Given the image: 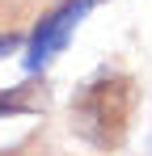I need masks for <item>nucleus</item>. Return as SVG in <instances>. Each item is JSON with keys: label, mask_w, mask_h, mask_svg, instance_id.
Returning <instances> with one entry per match:
<instances>
[{"label": "nucleus", "mask_w": 152, "mask_h": 156, "mask_svg": "<svg viewBox=\"0 0 152 156\" xmlns=\"http://www.w3.org/2000/svg\"><path fill=\"white\" fill-rule=\"evenodd\" d=\"M131 114H135V80L106 72L93 84H85L72 101V131L93 148H118L131 127Z\"/></svg>", "instance_id": "nucleus-1"}, {"label": "nucleus", "mask_w": 152, "mask_h": 156, "mask_svg": "<svg viewBox=\"0 0 152 156\" xmlns=\"http://www.w3.org/2000/svg\"><path fill=\"white\" fill-rule=\"evenodd\" d=\"M97 0H63V4H55L47 17L38 21L34 30V38H30V51H25V68L30 72H38V68H47L55 55L68 47V38L76 34V26L89 17V9H93Z\"/></svg>", "instance_id": "nucleus-2"}, {"label": "nucleus", "mask_w": 152, "mask_h": 156, "mask_svg": "<svg viewBox=\"0 0 152 156\" xmlns=\"http://www.w3.org/2000/svg\"><path fill=\"white\" fill-rule=\"evenodd\" d=\"M30 110V101H25V93L21 89H0V118H9V114H25Z\"/></svg>", "instance_id": "nucleus-3"}, {"label": "nucleus", "mask_w": 152, "mask_h": 156, "mask_svg": "<svg viewBox=\"0 0 152 156\" xmlns=\"http://www.w3.org/2000/svg\"><path fill=\"white\" fill-rule=\"evenodd\" d=\"M13 47H17V38H13V34H0V59L13 51Z\"/></svg>", "instance_id": "nucleus-4"}]
</instances>
